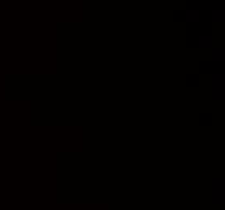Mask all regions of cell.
<instances>
[{"mask_svg":"<svg viewBox=\"0 0 225 210\" xmlns=\"http://www.w3.org/2000/svg\"><path fill=\"white\" fill-rule=\"evenodd\" d=\"M211 201L214 205H223L225 204V178L216 176L211 184Z\"/></svg>","mask_w":225,"mask_h":210,"instance_id":"6da1fadb","label":"cell"}]
</instances>
